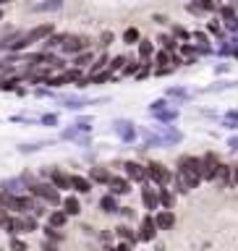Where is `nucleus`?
Listing matches in <instances>:
<instances>
[{"label": "nucleus", "mask_w": 238, "mask_h": 251, "mask_svg": "<svg viewBox=\"0 0 238 251\" xmlns=\"http://www.w3.org/2000/svg\"><path fill=\"white\" fill-rule=\"evenodd\" d=\"M202 180V157H181L178 160V173H176V186L181 194L191 191Z\"/></svg>", "instance_id": "f257e3e1"}, {"label": "nucleus", "mask_w": 238, "mask_h": 251, "mask_svg": "<svg viewBox=\"0 0 238 251\" xmlns=\"http://www.w3.org/2000/svg\"><path fill=\"white\" fill-rule=\"evenodd\" d=\"M0 207L13 209V212H26V209H34V199L24 196V194H8L0 188Z\"/></svg>", "instance_id": "f03ea898"}, {"label": "nucleus", "mask_w": 238, "mask_h": 251, "mask_svg": "<svg viewBox=\"0 0 238 251\" xmlns=\"http://www.w3.org/2000/svg\"><path fill=\"white\" fill-rule=\"evenodd\" d=\"M147 178L155 180L157 186H168L170 180H173V173L165 168L162 162H149V165H147Z\"/></svg>", "instance_id": "7ed1b4c3"}, {"label": "nucleus", "mask_w": 238, "mask_h": 251, "mask_svg": "<svg viewBox=\"0 0 238 251\" xmlns=\"http://www.w3.org/2000/svg\"><path fill=\"white\" fill-rule=\"evenodd\" d=\"M149 113H152L157 121H162V123H170V121H176V118H178V110L168 107V102H165V100L152 102V105H149Z\"/></svg>", "instance_id": "20e7f679"}, {"label": "nucleus", "mask_w": 238, "mask_h": 251, "mask_svg": "<svg viewBox=\"0 0 238 251\" xmlns=\"http://www.w3.org/2000/svg\"><path fill=\"white\" fill-rule=\"evenodd\" d=\"M31 194L39 196V199H45L47 204H60V191L55 188L53 183H37V186H31Z\"/></svg>", "instance_id": "39448f33"}, {"label": "nucleus", "mask_w": 238, "mask_h": 251, "mask_svg": "<svg viewBox=\"0 0 238 251\" xmlns=\"http://www.w3.org/2000/svg\"><path fill=\"white\" fill-rule=\"evenodd\" d=\"M217 168H220V162H217V157L212 154V152H207V154L202 157V178L204 180H215Z\"/></svg>", "instance_id": "423d86ee"}, {"label": "nucleus", "mask_w": 238, "mask_h": 251, "mask_svg": "<svg viewBox=\"0 0 238 251\" xmlns=\"http://www.w3.org/2000/svg\"><path fill=\"white\" fill-rule=\"evenodd\" d=\"M113 131L121 136V141H126V144L136 139V126L129 123V121H115V123H113Z\"/></svg>", "instance_id": "0eeeda50"}, {"label": "nucleus", "mask_w": 238, "mask_h": 251, "mask_svg": "<svg viewBox=\"0 0 238 251\" xmlns=\"http://www.w3.org/2000/svg\"><path fill=\"white\" fill-rule=\"evenodd\" d=\"M86 45H89V39H86V37H66V42H63V52L79 55V52L86 50Z\"/></svg>", "instance_id": "6e6552de"}, {"label": "nucleus", "mask_w": 238, "mask_h": 251, "mask_svg": "<svg viewBox=\"0 0 238 251\" xmlns=\"http://www.w3.org/2000/svg\"><path fill=\"white\" fill-rule=\"evenodd\" d=\"M123 168H126V178H129V180H139V183H141V180H147V168H144V165H139V162H126L123 165Z\"/></svg>", "instance_id": "1a4fd4ad"}, {"label": "nucleus", "mask_w": 238, "mask_h": 251, "mask_svg": "<svg viewBox=\"0 0 238 251\" xmlns=\"http://www.w3.org/2000/svg\"><path fill=\"white\" fill-rule=\"evenodd\" d=\"M155 223L157 230H170V227H176V215H173V209H162L155 215Z\"/></svg>", "instance_id": "9d476101"}, {"label": "nucleus", "mask_w": 238, "mask_h": 251, "mask_svg": "<svg viewBox=\"0 0 238 251\" xmlns=\"http://www.w3.org/2000/svg\"><path fill=\"white\" fill-rule=\"evenodd\" d=\"M141 199H144V207L147 209H157V207H160V191H155L152 186H144Z\"/></svg>", "instance_id": "9b49d317"}, {"label": "nucleus", "mask_w": 238, "mask_h": 251, "mask_svg": "<svg viewBox=\"0 0 238 251\" xmlns=\"http://www.w3.org/2000/svg\"><path fill=\"white\" fill-rule=\"evenodd\" d=\"M110 194H113V196H123V194H129L131 191V186H129V178H110Z\"/></svg>", "instance_id": "f8f14e48"}, {"label": "nucleus", "mask_w": 238, "mask_h": 251, "mask_svg": "<svg viewBox=\"0 0 238 251\" xmlns=\"http://www.w3.org/2000/svg\"><path fill=\"white\" fill-rule=\"evenodd\" d=\"M53 34V24H42V26H37V29H31L29 34H26V42H39V39H47Z\"/></svg>", "instance_id": "ddd939ff"}, {"label": "nucleus", "mask_w": 238, "mask_h": 251, "mask_svg": "<svg viewBox=\"0 0 238 251\" xmlns=\"http://www.w3.org/2000/svg\"><path fill=\"white\" fill-rule=\"evenodd\" d=\"M155 233H157V223L155 217H144L141 220V241H155Z\"/></svg>", "instance_id": "4468645a"}, {"label": "nucleus", "mask_w": 238, "mask_h": 251, "mask_svg": "<svg viewBox=\"0 0 238 251\" xmlns=\"http://www.w3.org/2000/svg\"><path fill=\"white\" fill-rule=\"evenodd\" d=\"M47 176H50V183L58 188H71V176H66V173H60V170H50L47 173Z\"/></svg>", "instance_id": "2eb2a0df"}, {"label": "nucleus", "mask_w": 238, "mask_h": 251, "mask_svg": "<svg viewBox=\"0 0 238 251\" xmlns=\"http://www.w3.org/2000/svg\"><path fill=\"white\" fill-rule=\"evenodd\" d=\"M157 131L162 133L165 144H178V141L184 139V133H181V131H176V128H170V126H157Z\"/></svg>", "instance_id": "dca6fc26"}, {"label": "nucleus", "mask_w": 238, "mask_h": 251, "mask_svg": "<svg viewBox=\"0 0 238 251\" xmlns=\"http://www.w3.org/2000/svg\"><path fill=\"white\" fill-rule=\"evenodd\" d=\"M71 188H76L79 194H89L92 191V180L84 176H71Z\"/></svg>", "instance_id": "f3484780"}, {"label": "nucleus", "mask_w": 238, "mask_h": 251, "mask_svg": "<svg viewBox=\"0 0 238 251\" xmlns=\"http://www.w3.org/2000/svg\"><path fill=\"white\" fill-rule=\"evenodd\" d=\"M100 209H102V212H107V215H115V212L121 209V207H118L115 196H113V194H107V196H102V199H100Z\"/></svg>", "instance_id": "a211bd4d"}, {"label": "nucleus", "mask_w": 238, "mask_h": 251, "mask_svg": "<svg viewBox=\"0 0 238 251\" xmlns=\"http://www.w3.org/2000/svg\"><path fill=\"white\" fill-rule=\"evenodd\" d=\"M215 3L212 0H194V3H188V11L191 13H204V11H215Z\"/></svg>", "instance_id": "6ab92c4d"}, {"label": "nucleus", "mask_w": 238, "mask_h": 251, "mask_svg": "<svg viewBox=\"0 0 238 251\" xmlns=\"http://www.w3.org/2000/svg\"><path fill=\"white\" fill-rule=\"evenodd\" d=\"M63 105H66L68 110H81L84 105H94V102L86 100V97H66V100H63Z\"/></svg>", "instance_id": "aec40b11"}, {"label": "nucleus", "mask_w": 238, "mask_h": 251, "mask_svg": "<svg viewBox=\"0 0 238 251\" xmlns=\"http://www.w3.org/2000/svg\"><path fill=\"white\" fill-rule=\"evenodd\" d=\"M63 212H66V215H79V212H81V204H79L76 196H68V199H63Z\"/></svg>", "instance_id": "412c9836"}, {"label": "nucleus", "mask_w": 238, "mask_h": 251, "mask_svg": "<svg viewBox=\"0 0 238 251\" xmlns=\"http://www.w3.org/2000/svg\"><path fill=\"white\" fill-rule=\"evenodd\" d=\"M215 180L220 186H228L233 180V173H231V168H228V165H220L217 168V176H215Z\"/></svg>", "instance_id": "4be33fe9"}, {"label": "nucleus", "mask_w": 238, "mask_h": 251, "mask_svg": "<svg viewBox=\"0 0 238 251\" xmlns=\"http://www.w3.org/2000/svg\"><path fill=\"white\" fill-rule=\"evenodd\" d=\"M60 8H63V0H47V3H39V5H34L31 11L42 13V11H60Z\"/></svg>", "instance_id": "5701e85b"}, {"label": "nucleus", "mask_w": 238, "mask_h": 251, "mask_svg": "<svg viewBox=\"0 0 238 251\" xmlns=\"http://www.w3.org/2000/svg\"><path fill=\"white\" fill-rule=\"evenodd\" d=\"M66 212H50V220H47V225L50 227H63L66 225Z\"/></svg>", "instance_id": "b1692460"}, {"label": "nucleus", "mask_w": 238, "mask_h": 251, "mask_svg": "<svg viewBox=\"0 0 238 251\" xmlns=\"http://www.w3.org/2000/svg\"><path fill=\"white\" fill-rule=\"evenodd\" d=\"M110 178L113 176H110L105 168H94L92 170V180H97V183H110Z\"/></svg>", "instance_id": "393cba45"}, {"label": "nucleus", "mask_w": 238, "mask_h": 251, "mask_svg": "<svg viewBox=\"0 0 238 251\" xmlns=\"http://www.w3.org/2000/svg\"><path fill=\"white\" fill-rule=\"evenodd\" d=\"M123 42H126V45H136V42H139V29H136V26L126 29V31H123Z\"/></svg>", "instance_id": "a878e982"}, {"label": "nucleus", "mask_w": 238, "mask_h": 251, "mask_svg": "<svg viewBox=\"0 0 238 251\" xmlns=\"http://www.w3.org/2000/svg\"><path fill=\"white\" fill-rule=\"evenodd\" d=\"M160 204H162L165 209L173 207V194L168 191V188H160Z\"/></svg>", "instance_id": "bb28decb"}, {"label": "nucleus", "mask_w": 238, "mask_h": 251, "mask_svg": "<svg viewBox=\"0 0 238 251\" xmlns=\"http://www.w3.org/2000/svg\"><path fill=\"white\" fill-rule=\"evenodd\" d=\"M152 50H155V47H152V42H149V39H141V42H139V55H141V58H149V55H152Z\"/></svg>", "instance_id": "cd10ccee"}, {"label": "nucleus", "mask_w": 238, "mask_h": 251, "mask_svg": "<svg viewBox=\"0 0 238 251\" xmlns=\"http://www.w3.org/2000/svg\"><path fill=\"white\" fill-rule=\"evenodd\" d=\"M66 42V34H55V37H47L45 39V47L50 50V47H58V45H63Z\"/></svg>", "instance_id": "c85d7f7f"}, {"label": "nucleus", "mask_w": 238, "mask_h": 251, "mask_svg": "<svg viewBox=\"0 0 238 251\" xmlns=\"http://www.w3.org/2000/svg\"><path fill=\"white\" fill-rule=\"evenodd\" d=\"M118 235H121V238H123L126 243H136V235H133V233L129 230V227H123V225L118 227Z\"/></svg>", "instance_id": "c756f323"}, {"label": "nucleus", "mask_w": 238, "mask_h": 251, "mask_svg": "<svg viewBox=\"0 0 238 251\" xmlns=\"http://www.w3.org/2000/svg\"><path fill=\"white\" fill-rule=\"evenodd\" d=\"M92 58H94L92 52H79L76 55V66H86V63H92Z\"/></svg>", "instance_id": "7c9ffc66"}, {"label": "nucleus", "mask_w": 238, "mask_h": 251, "mask_svg": "<svg viewBox=\"0 0 238 251\" xmlns=\"http://www.w3.org/2000/svg\"><path fill=\"white\" fill-rule=\"evenodd\" d=\"M110 76H113V71H107V74H97V76L89 78V84H102V81H107Z\"/></svg>", "instance_id": "2f4dec72"}, {"label": "nucleus", "mask_w": 238, "mask_h": 251, "mask_svg": "<svg viewBox=\"0 0 238 251\" xmlns=\"http://www.w3.org/2000/svg\"><path fill=\"white\" fill-rule=\"evenodd\" d=\"M45 233H47V238H53V241H60L63 238V235L58 233V227H50V225L45 227Z\"/></svg>", "instance_id": "473e14b6"}, {"label": "nucleus", "mask_w": 238, "mask_h": 251, "mask_svg": "<svg viewBox=\"0 0 238 251\" xmlns=\"http://www.w3.org/2000/svg\"><path fill=\"white\" fill-rule=\"evenodd\" d=\"M16 84H19V78H5V81H0V89H16Z\"/></svg>", "instance_id": "72a5a7b5"}, {"label": "nucleus", "mask_w": 238, "mask_h": 251, "mask_svg": "<svg viewBox=\"0 0 238 251\" xmlns=\"http://www.w3.org/2000/svg\"><path fill=\"white\" fill-rule=\"evenodd\" d=\"M168 97H186V89H181V86H173V89H168Z\"/></svg>", "instance_id": "f704fd0d"}, {"label": "nucleus", "mask_w": 238, "mask_h": 251, "mask_svg": "<svg viewBox=\"0 0 238 251\" xmlns=\"http://www.w3.org/2000/svg\"><path fill=\"white\" fill-rule=\"evenodd\" d=\"M160 42H162L165 50H173V47H176V39L173 37H160Z\"/></svg>", "instance_id": "c9c22d12"}, {"label": "nucleus", "mask_w": 238, "mask_h": 251, "mask_svg": "<svg viewBox=\"0 0 238 251\" xmlns=\"http://www.w3.org/2000/svg\"><path fill=\"white\" fill-rule=\"evenodd\" d=\"M24 220H26V230H29V233L37 230V217H34V215H29V217H24Z\"/></svg>", "instance_id": "e433bc0d"}, {"label": "nucleus", "mask_w": 238, "mask_h": 251, "mask_svg": "<svg viewBox=\"0 0 238 251\" xmlns=\"http://www.w3.org/2000/svg\"><path fill=\"white\" fill-rule=\"evenodd\" d=\"M11 249H13V251H26V243L19 241V238H13V241H11Z\"/></svg>", "instance_id": "4c0bfd02"}, {"label": "nucleus", "mask_w": 238, "mask_h": 251, "mask_svg": "<svg viewBox=\"0 0 238 251\" xmlns=\"http://www.w3.org/2000/svg\"><path fill=\"white\" fill-rule=\"evenodd\" d=\"M126 63H129V60H126V58H115V60H113V66H110V71H118V68H126Z\"/></svg>", "instance_id": "58836bf2"}, {"label": "nucleus", "mask_w": 238, "mask_h": 251, "mask_svg": "<svg viewBox=\"0 0 238 251\" xmlns=\"http://www.w3.org/2000/svg\"><path fill=\"white\" fill-rule=\"evenodd\" d=\"M194 39H196V45H207V42H210L204 31H196V34H194Z\"/></svg>", "instance_id": "ea45409f"}, {"label": "nucleus", "mask_w": 238, "mask_h": 251, "mask_svg": "<svg viewBox=\"0 0 238 251\" xmlns=\"http://www.w3.org/2000/svg\"><path fill=\"white\" fill-rule=\"evenodd\" d=\"M157 63H160V66H165V63H170V55H168V52H157Z\"/></svg>", "instance_id": "a19ab883"}, {"label": "nucleus", "mask_w": 238, "mask_h": 251, "mask_svg": "<svg viewBox=\"0 0 238 251\" xmlns=\"http://www.w3.org/2000/svg\"><path fill=\"white\" fill-rule=\"evenodd\" d=\"M42 123H45V126H55V123H58V115H45Z\"/></svg>", "instance_id": "79ce46f5"}, {"label": "nucleus", "mask_w": 238, "mask_h": 251, "mask_svg": "<svg viewBox=\"0 0 238 251\" xmlns=\"http://www.w3.org/2000/svg\"><path fill=\"white\" fill-rule=\"evenodd\" d=\"M173 34H176V37H181V39H188V34H186V31L181 29V26H176V29H173Z\"/></svg>", "instance_id": "37998d69"}, {"label": "nucleus", "mask_w": 238, "mask_h": 251, "mask_svg": "<svg viewBox=\"0 0 238 251\" xmlns=\"http://www.w3.org/2000/svg\"><path fill=\"white\" fill-rule=\"evenodd\" d=\"M105 63H107V58H100L97 63H94V66H92V71H100L102 66H105Z\"/></svg>", "instance_id": "c03bdc74"}, {"label": "nucleus", "mask_w": 238, "mask_h": 251, "mask_svg": "<svg viewBox=\"0 0 238 251\" xmlns=\"http://www.w3.org/2000/svg\"><path fill=\"white\" fill-rule=\"evenodd\" d=\"M228 147H231V149H233V152H238V136H233L231 141H228Z\"/></svg>", "instance_id": "a18cd8bd"}, {"label": "nucleus", "mask_w": 238, "mask_h": 251, "mask_svg": "<svg viewBox=\"0 0 238 251\" xmlns=\"http://www.w3.org/2000/svg\"><path fill=\"white\" fill-rule=\"evenodd\" d=\"M100 39H102V45H110V39H113V34H110V31H105V34H102Z\"/></svg>", "instance_id": "49530a36"}, {"label": "nucleus", "mask_w": 238, "mask_h": 251, "mask_svg": "<svg viewBox=\"0 0 238 251\" xmlns=\"http://www.w3.org/2000/svg\"><path fill=\"white\" fill-rule=\"evenodd\" d=\"M113 251H131V243H121V246H115Z\"/></svg>", "instance_id": "de8ad7c7"}, {"label": "nucleus", "mask_w": 238, "mask_h": 251, "mask_svg": "<svg viewBox=\"0 0 238 251\" xmlns=\"http://www.w3.org/2000/svg\"><path fill=\"white\" fill-rule=\"evenodd\" d=\"M5 220H8V215H5V209L0 207V225H5Z\"/></svg>", "instance_id": "09e8293b"}, {"label": "nucleus", "mask_w": 238, "mask_h": 251, "mask_svg": "<svg viewBox=\"0 0 238 251\" xmlns=\"http://www.w3.org/2000/svg\"><path fill=\"white\" fill-rule=\"evenodd\" d=\"M42 249H45V251H58V249H55V243H50V241H47V243H45Z\"/></svg>", "instance_id": "8fccbe9b"}, {"label": "nucleus", "mask_w": 238, "mask_h": 251, "mask_svg": "<svg viewBox=\"0 0 238 251\" xmlns=\"http://www.w3.org/2000/svg\"><path fill=\"white\" fill-rule=\"evenodd\" d=\"M233 183H236V186H238V168H236V170H233Z\"/></svg>", "instance_id": "3c124183"}, {"label": "nucleus", "mask_w": 238, "mask_h": 251, "mask_svg": "<svg viewBox=\"0 0 238 251\" xmlns=\"http://www.w3.org/2000/svg\"><path fill=\"white\" fill-rule=\"evenodd\" d=\"M3 3H11V0H0V5H3Z\"/></svg>", "instance_id": "603ef678"}]
</instances>
